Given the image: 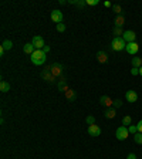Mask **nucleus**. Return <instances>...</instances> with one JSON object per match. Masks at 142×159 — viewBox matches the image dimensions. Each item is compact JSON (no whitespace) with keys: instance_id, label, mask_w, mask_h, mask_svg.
Listing matches in <instances>:
<instances>
[{"instance_id":"nucleus-11","label":"nucleus","mask_w":142,"mask_h":159,"mask_svg":"<svg viewBox=\"0 0 142 159\" xmlns=\"http://www.w3.org/2000/svg\"><path fill=\"white\" fill-rule=\"evenodd\" d=\"M23 50H24V53H27V54H33L34 51H36V47L33 46V43H27L24 44V47H23Z\"/></svg>"},{"instance_id":"nucleus-9","label":"nucleus","mask_w":142,"mask_h":159,"mask_svg":"<svg viewBox=\"0 0 142 159\" xmlns=\"http://www.w3.org/2000/svg\"><path fill=\"white\" fill-rule=\"evenodd\" d=\"M125 98H126V101H128V102H137V99H138L137 91H134V90H129V91H126Z\"/></svg>"},{"instance_id":"nucleus-13","label":"nucleus","mask_w":142,"mask_h":159,"mask_svg":"<svg viewBox=\"0 0 142 159\" xmlns=\"http://www.w3.org/2000/svg\"><path fill=\"white\" fill-rule=\"evenodd\" d=\"M0 91H1V93H7V91H10V84L3 80V81L0 82Z\"/></svg>"},{"instance_id":"nucleus-23","label":"nucleus","mask_w":142,"mask_h":159,"mask_svg":"<svg viewBox=\"0 0 142 159\" xmlns=\"http://www.w3.org/2000/svg\"><path fill=\"white\" fill-rule=\"evenodd\" d=\"M57 31H58V33H64V31H66V24H64V23L57 24Z\"/></svg>"},{"instance_id":"nucleus-17","label":"nucleus","mask_w":142,"mask_h":159,"mask_svg":"<svg viewBox=\"0 0 142 159\" xmlns=\"http://www.w3.org/2000/svg\"><path fill=\"white\" fill-rule=\"evenodd\" d=\"M1 47H3L4 50H11L13 49V43H11L10 40H4L3 44H1Z\"/></svg>"},{"instance_id":"nucleus-25","label":"nucleus","mask_w":142,"mask_h":159,"mask_svg":"<svg viewBox=\"0 0 142 159\" xmlns=\"http://www.w3.org/2000/svg\"><path fill=\"white\" fill-rule=\"evenodd\" d=\"M98 3H99L98 0H87V4L88 6H97Z\"/></svg>"},{"instance_id":"nucleus-14","label":"nucleus","mask_w":142,"mask_h":159,"mask_svg":"<svg viewBox=\"0 0 142 159\" xmlns=\"http://www.w3.org/2000/svg\"><path fill=\"white\" fill-rule=\"evenodd\" d=\"M125 24V19H124V16H117V19H115V27H122Z\"/></svg>"},{"instance_id":"nucleus-28","label":"nucleus","mask_w":142,"mask_h":159,"mask_svg":"<svg viewBox=\"0 0 142 159\" xmlns=\"http://www.w3.org/2000/svg\"><path fill=\"white\" fill-rule=\"evenodd\" d=\"M138 132H141V134H142V119L141 121H139V122H138Z\"/></svg>"},{"instance_id":"nucleus-24","label":"nucleus","mask_w":142,"mask_h":159,"mask_svg":"<svg viewBox=\"0 0 142 159\" xmlns=\"http://www.w3.org/2000/svg\"><path fill=\"white\" fill-rule=\"evenodd\" d=\"M112 9H114V11L117 13V14H118V16H120L121 11H122V9H121V6H120V4H114V6H112Z\"/></svg>"},{"instance_id":"nucleus-6","label":"nucleus","mask_w":142,"mask_h":159,"mask_svg":"<svg viewBox=\"0 0 142 159\" xmlns=\"http://www.w3.org/2000/svg\"><path fill=\"white\" fill-rule=\"evenodd\" d=\"M122 39L125 40L126 43H134L135 39H137V34L134 33L132 30H126V31H124V34H122Z\"/></svg>"},{"instance_id":"nucleus-2","label":"nucleus","mask_w":142,"mask_h":159,"mask_svg":"<svg viewBox=\"0 0 142 159\" xmlns=\"http://www.w3.org/2000/svg\"><path fill=\"white\" fill-rule=\"evenodd\" d=\"M111 47H112L114 51H122L126 47V41L122 37H114L112 43H111Z\"/></svg>"},{"instance_id":"nucleus-29","label":"nucleus","mask_w":142,"mask_h":159,"mask_svg":"<svg viewBox=\"0 0 142 159\" xmlns=\"http://www.w3.org/2000/svg\"><path fill=\"white\" fill-rule=\"evenodd\" d=\"M126 159H137V155H135V154H129L128 156H126Z\"/></svg>"},{"instance_id":"nucleus-15","label":"nucleus","mask_w":142,"mask_h":159,"mask_svg":"<svg viewBox=\"0 0 142 159\" xmlns=\"http://www.w3.org/2000/svg\"><path fill=\"white\" fill-rule=\"evenodd\" d=\"M115 115H117V111H115L114 108H109V110L105 111V118H108V119L115 118Z\"/></svg>"},{"instance_id":"nucleus-33","label":"nucleus","mask_w":142,"mask_h":159,"mask_svg":"<svg viewBox=\"0 0 142 159\" xmlns=\"http://www.w3.org/2000/svg\"><path fill=\"white\" fill-rule=\"evenodd\" d=\"M139 75H141V77H142V67H141V68H139Z\"/></svg>"},{"instance_id":"nucleus-19","label":"nucleus","mask_w":142,"mask_h":159,"mask_svg":"<svg viewBox=\"0 0 142 159\" xmlns=\"http://www.w3.org/2000/svg\"><path fill=\"white\" fill-rule=\"evenodd\" d=\"M128 131H129V134L135 135V134H138V126L137 125H129L128 126Z\"/></svg>"},{"instance_id":"nucleus-1","label":"nucleus","mask_w":142,"mask_h":159,"mask_svg":"<svg viewBox=\"0 0 142 159\" xmlns=\"http://www.w3.org/2000/svg\"><path fill=\"white\" fill-rule=\"evenodd\" d=\"M31 63L36 64V66H43L44 63H46V53H44L43 50H36L33 54H31Z\"/></svg>"},{"instance_id":"nucleus-30","label":"nucleus","mask_w":142,"mask_h":159,"mask_svg":"<svg viewBox=\"0 0 142 159\" xmlns=\"http://www.w3.org/2000/svg\"><path fill=\"white\" fill-rule=\"evenodd\" d=\"M43 51H44V53H49V51H50V47H49V46H44Z\"/></svg>"},{"instance_id":"nucleus-31","label":"nucleus","mask_w":142,"mask_h":159,"mask_svg":"<svg viewBox=\"0 0 142 159\" xmlns=\"http://www.w3.org/2000/svg\"><path fill=\"white\" fill-rule=\"evenodd\" d=\"M104 6H105V7H111V3H109V1H105Z\"/></svg>"},{"instance_id":"nucleus-22","label":"nucleus","mask_w":142,"mask_h":159,"mask_svg":"<svg viewBox=\"0 0 142 159\" xmlns=\"http://www.w3.org/2000/svg\"><path fill=\"white\" fill-rule=\"evenodd\" d=\"M122 125H124V126L131 125V116H129V115L124 116V119H122Z\"/></svg>"},{"instance_id":"nucleus-7","label":"nucleus","mask_w":142,"mask_h":159,"mask_svg":"<svg viewBox=\"0 0 142 159\" xmlns=\"http://www.w3.org/2000/svg\"><path fill=\"white\" fill-rule=\"evenodd\" d=\"M33 46L36 47V50H43L44 49V40H43V37H40V36H34L33 37Z\"/></svg>"},{"instance_id":"nucleus-18","label":"nucleus","mask_w":142,"mask_h":159,"mask_svg":"<svg viewBox=\"0 0 142 159\" xmlns=\"http://www.w3.org/2000/svg\"><path fill=\"white\" fill-rule=\"evenodd\" d=\"M134 141H135L138 145H142V134L141 132H138V134L134 135Z\"/></svg>"},{"instance_id":"nucleus-27","label":"nucleus","mask_w":142,"mask_h":159,"mask_svg":"<svg viewBox=\"0 0 142 159\" xmlns=\"http://www.w3.org/2000/svg\"><path fill=\"white\" fill-rule=\"evenodd\" d=\"M112 105H114L115 108H118V107H121V105H122V101H121V99H115Z\"/></svg>"},{"instance_id":"nucleus-12","label":"nucleus","mask_w":142,"mask_h":159,"mask_svg":"<svg viewBox=\"0 0 142 159\" xmlns=\"http://www.w3.org/2000/svg\"><path fill=\"white\" fill-rule=\"evenodd\" d=\"M132 67L141 68L142 67V58L141 57H132Z\"/></svg>"},{"instance_id":"nucleus-26","label":"nucleus","mask_w":142,"mask_h":159,"mask_svg":"<svg viewBox=\"0 0 142 159\" xmlns=\"http://www.w3.org/2000/svg\"><path fill=\"white\" fill-rule=\"evenodd\" d=\"M131 74H132V75H138V74H139V68L132 67V68H131Z\"/></svg>"},{"instance_id":"nucleus-21","label":"nucleus","mask_w":142,"mask_h":159,"mask_svg":"<svg viewBox=\"0 0 142 159\" xmlns=\"http://www.w3.org/2000/svg\"><path fill=\"white\" fill-rule=\"evenodd\" d=\"M114 34H115V37H121V36L124 34V31H122V28L121 27H115L114 28Z\"/></svg>"},{"instance_id":"nucleus-5","label":"nucleus","mask_w":142,"mask_h":159,"mask_svg":"<svg viewBox=\"0 0 142 159\" xmlns=\"http://www.w3.org/2000/svg\"><path fill=\"white\" fill-rule=\"evenodd\" d=\"M63 19H64V14H63L60 10H53L51 11V20H53L54 23L60 24V23H63Z\"/></svg>"},{"instance_id":"nucleus-3","label":"nucleus","mask_w":142,"mask_h":159,"mask_svg":"<svg viewBox=\"0 0 142 159\" xmlns=\"http://www.w3.org/2000/svg\"><path fill=\"white\" fill-rule=\"evenodd\" d=\"M115 137H117V139L118 141H125L126 138L129 137V131H128V128L126 126H120L118 129H117V132H115Z\"/></svg>"},{"instance_id":"nucleus-10","label":"nucleus","mask_w":142,"mask_h":159,"mask_svg":"<svg viewBox=\"0 0 142 159\" xmlns=\"http://www.w3.org/2000/svg\"><path fill=\"white\" fill-rule=\"evenodd\" d=\"M99 104L104 105V107H111V105L114 104V101L109 98V97H107V95H102V97L99 98Z\"/></svg>"},{"instance_id":"nucleus-32","label":"nucleus","mask_w":142,"mask_h":159,"mask_svg":"<svg viewBox=\"0 0 142 159\" xmlns=\"http://www.w3.org/2000/svg\"><path fill=\"white\" fill-rule=\"evenodd\" d=\"M4 51H6V50L3 49V47H1V49H0V55H3V54H4Z\"/></svg>"},{"instance_id":"nucleus-16","label":"nucleus","mask_w":142,"mask_h":159,"mask_svg":"<svg viewBox=\"0 0 142 159\" xmlns=\"http://www.w3.org/2000/svg\"><path fill=\"white\" fill-rule=\"evenodd\" d=\"M97 58H98L99 63H107V54L104 51H98L97 53Z\"/></svg>"},{"instance_id":"nucleus-4","label":"nucleus","mask_w":142,"mask_h":159,"mask_svg":"<svg viewBox=\"0 0 142 159\" xmlns=\"http://www.w3.org/2000/svg\"><path fill=\"white\" fill-rule=\"evenodd\" d=\"M126 53L128 54H131V55H135L138 53V50H139V46H138L137 41H134V43H126Z\"/></svg>"},{"instance_id":"nucleus-20","label":"nucleus","mask_w":142,"mask_h":159,"mask_svg":"<svg viewBox=\"0 0 142 159\" xmlns=\"http://www.w3.org/2000/svg\"><path fill=\"white\" fill-rule=\"evenodd\" d=\"M85 122H87L88 125H94V124H95V118H94L93 115H88L87 118H85Z\"/></svg>"},{"instance_id":"nucleus-8","label":"nucleus","mask_w":142,"mask_h":159,"mask_svg":"<svg viewBox=\"0 0 142 159\" xmlns=\"http://www.w3.org/2000/svg\"><path fill=\"white\" fill-rule=\"evenodd\" d=\"M88 134L91 135V137H99L101 135V128L98 125H90L88 126Z\"/></svg>"}]
</instances>
